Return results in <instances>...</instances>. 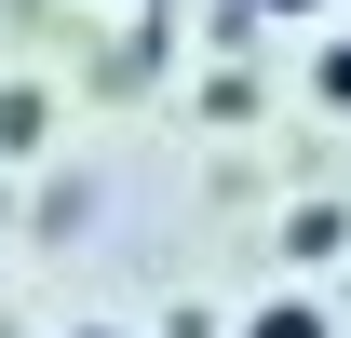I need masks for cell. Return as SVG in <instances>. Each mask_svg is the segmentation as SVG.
<instances>
[{"label":"cell","mask_w":351,"mask_h":338,"mask_svg":"<svg viewBox=\"0 0 351 338\" xmlns=\"http://www.w3.org/2000/svg\"><path fill=\"white\" fill-rule=\"evenodd\" d=\"M243 338H338V311H324V297H257Z\"/></svg>","instance_id":"cell-1"},{"label":"cell","mask_w":351,"mask_h":338,"mask_svg":"<svg viewBox=\"0 0 351 338\" xmlns=\"http://www.w3.org/2000/svg\"><path fill=\"white\" fill-rule=\"evenodd\" d=\"M41 135H54V109H41V82H14V95H0V163H27Z\"/></svg>","instance_id":"cell-2"},{"label":"cell","mask_w":351,"mask_h":338,"mask_svg":"<svg viewBox=\"0 0 351 338\" xmlns=\"http://www.w3.org/2000/svg\"><path fill=\"white\" fill-rule=\"evenodd\" d=\"M284 244H298V257H338V244H351V216H324V203H298V216H284Z\"/></svg>","instance_id":"cell-3"},{"label":"cell","mask_w":351,"mask_h":338,"mask_svg":"<svg viewBox=\"0 0 351 338\" xmlns=\"http://www.w3.org/2000/svg\"><path fill=\"white\" fill-rule=\"evenodd\" d=\"M311 95H324V109H351V27H338L324 54H311Z\"/></svg>","instance_id":"cell-4"},{"label":"cell","mask_w":351,"mask_h":338,"mask_svg":"<svg viewBox=\"0 0 351 338\" xmlns=\"http://www.w3.org/2000/svg\"><path fill=\"white\" fill-rule=\"evenodd\" d=\"M243 14H324V0H243Z\"/></svg>","instance_id":"cell-5"},{"label":"cell","mask_w":351,"mask_h":338,"mask_svg":"<svg viewBox=\"0 0 351 338\" xmlns=\"http://www.w3.org/2000/svg\"><path fill=\"white\" fill-rule=\"evenodd\" d=\"M68 338H122V325H68Z\"/></svg>","instance_id":"cell-6"}]
</instances>
